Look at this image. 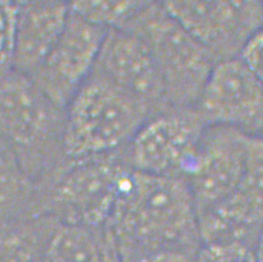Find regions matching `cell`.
<instances>
[{"mask_svg":"<svg viewBox=\"0 0 263 262\" xmlns=\"http://www.w3.org/2000/svg\"><path fill=\"white\" fill-rule=\"evenodd\" d=\"M94 70L151 116L171 106L153 58L145 44L129 31L108 30Z\"/></svg>","mask_w":263,"mask_h":262,"instance_id":"8fae6325","label":"cell"},{"mask_svg":"<svg viewBox=\"0 0 263 262\" xmlns=\"http://www.w3.org/2000/svg\"><path fill=\"white\" fill-rule=\"evenodd\" d=\"M132 170L125 148L65 160L35 183L38 213L53 216L61 223L107 226Z\"/></svg>","mask_w":263,"mask_h":262,"instance_id":"3957f363","label":"cell"},{"mask_svg":"<svg viewBox=\"0 0 263 262\" xmlns=\"http://www.w3.org/2000/svg\"><path fill=\"white\" fill-rule=\"evenodd\" d=\"M142 1H72L70 9L76 14L106 30L122 29Z\"/></svg>","mask_w":263,"mask_h":262,"instance_id":"e0dca14e","label":"cell"},{"mask_svg":"<svg viewBox=\"0 0 263 262\" xmlns=\"http://www.w3.org/2000/svg\"><path fill=\"white\" fill-rule=\"evenodd\" d=\"M254 248L244 245H202L195 262H256Z\"/></svg>","mask_w":263,"mask_h":262,"instance_id":"ffe728a7","label":"cell"},{"mask_svg":"<svg viewBox=\"0 0 263 262\" xmlns=\"http://www.w3.org/2000/svg\"><path fill=\"white\" fill-rule=\"evenodd\" d=\"M239 58L263 83V27L249 40Z\"/></svg>","mask_w":263,"mask_h":262,"instance_id":"7402d4cb","label":"cell"},{"mask_svg":"<svg viewBox=\"0 0 263 262\" xmlns=\"http://www.w3.org/2000/svg\"><path fill=\"white\" fill-rule=\"evenodd\" d=\"M241 188L263 208V135L249 136L246 173Z\"/></svg>","mask_w":263,"mask_h":262,"instance_id":"ac0fdd59","label":"cell"},{"mask_svg":"<svg viewBox=\"0 0 263 262\" xmlns=\"http://www.w3.org/2000/svg\"><path fill=\"white\" fill-rule=\"evenodd\" d=\"M197 255V252H191L183 249L160 248L141 252L122 254L121 258L122 262H195Z\"/></svg>","mask_w":263,"mask_h":262,"instance_id":"44dd1931","label":"cell"},{"mask_svg":"<svg viewBox=\"0 0 263 262\" xmlns=\"http://www.w3.org/2000/svg\"><path fill=\"white\" fill-rule=\"evenodd\" d=\"M69 2L18 1L12 67L31 76L47 59L65 28Z\"/></svg>","mask_w":263,"mask_h":262,"instance_id":"7c38bea8","label":"cell"},{"mask_svg":"<svg viewBox=\"0 0 263 262\" xmlns=\"http://www.w3.org/2000/svg\"><path fill=\"white\" fill-rule=\"evenodd\" d=\"M38 214L35 183L0 138V221Z\"/></svg>","mask_w":263,"mask_h":262,"instance_id":"2e32d148","label":"cell"},{"mask_svg":"<svg viewBox=\"0 0 263 262\" xmlns=\"http://www.w3.org/2000/svg\"><path fill=\"white\" fill-rule=\"evenodd\" d=\"M202 245L255 248L263 231V208L240 188L224 201L198 214Z\"/></svg>","mask_w":263,"mask_h":262,"instance_id":"4fadbf2b","label":"cell"},{"mask_svg":"<svg viewBox=\"0 0 263 262\" xmlns=\"http://www.w3.org/2000/svg\"><path fill=\"white\" fill-rule=\"evenodd\" d=\"M197 108L209 125L263 135V83L240 58L217 63Z\"/></svg>","mask_w":263,"mask_h":262,"instance_id":"30bf717a","label":"cell"},{"mask_svg":"<svg viewBox=\"0 0 263 262\" xmlns=\"http://www.w3.org/2000/svg\"><path fill=\"white\" fill-rule=\"evenodd\" d=\"M145 44L163 82L171 106H197L217 62L163 2L142 1L123 27Z\"/></svg>","mask_w":263,"mask_h":262,"instance_id":"5b68a950","label":"cell"},{"mask_svg":"<svg viewBox=\"0 0 263 262\" xmlns=\"http://www.w3.org/2000/svg\"><path fill=\"white\" fill-rule=\"evenodd\" d=\"M249 135L210 124L185 175L198 214L234 195L243 183Z\"/></svg>","mask_w":263,"mask_h":262,"instance_id":"ba28073f","label":"cell"},{"mask_svg":"<svg viewBox=\"0 0 263 262\" xmlns=\"http://www.w3.org/2000/svg\"><path fill=\"white\" fill-rule=\"evenodd\" d=\"M18 1H0V78L13 70L15 24Z\"/></svg>","mask_w":263,"mask_h":262,"instance_id":"d6986e66","label":"cell"},{"mask_svg":"<svg viewBox=\"0 0 263 262\" xmlns=\"http://www.w3.org/2000/svg\"><path fill=\"white\" fill-rule=\"evenodd\" d=\"M166 9L217 63L239 58L263 27V1H165Z\"/></svg>","mask_w":263,"mask_h":262,"instance_id":"52a82bcc","label":"cell"},{"mask_svg":"<svg viewBox=\"0 0 263 262\" xmlns=\"http://www.w3.org/2000/svg\"><path fill=\"white\" fill-rule=\"evenodd\" d=\"M65 108L31 77L11 70L0 78V138L34 183L65 161Z\"/></svg>","mask_w":263,"mask_h":262,"instance_id":"7a4b0ae2","label":"cell"},{"mask_svg":"<svg viewBox=\"0 0 263 262\" xmlns=\"http://www.w3.org/2000/svg\"><path fill=\"white\" fill-rule=\"evenodd\" d=\"M256 262H263V231L258 237L257 244L254 248Z\"/></svg>","mask_w":263,"mask_h":262,"instance_id":"603a6c76","label":"cell"},{"mask_svg":"<svg viewBox=\"0 0 263 262\" xmlns=\"http://www.w3.org/2000/svg\"><path fill=\"white\" fill-rule=\"evenodd\" d=\"M107 227L121 255L160 248L198 252L202 246L197 205L183 176L132 170Z\"/></svg>","mask_w":263,"mask_h":262,"instance_id":"6da1fadb","label":"cell"},{"mask_svg":"<svg viewBox=\"0 0 263 262\" xmlns=\"http://www.w3.org/2000/svg\"><path fill=\"white\" fill-rule=\"evenodd\" d=\"M107 32L70 9L61 38L29 77L54 103L66 109L94 70Z\"/></svg>","mask_w":263,"mask_h":262,"instance_id":"9c48e42d","label":"cell"},{"mask_svg":"<svg viewBox=\"0 0 263 262\" xmlns=\"http://www.w3.org/2000/svg\"><path fill=\"white\" fill-rule=\"evenodd\" d=\"M44 262H122L112 233L107 226L60 223Z\"/></svg>","mask_w":263,"mask_h":262,"instance_id":"5bb4252c","label":"cell"},{"mask_svg":"<svg viewBox=\"0 0 263 262\" xmlns=\"http://www.w3.org/2000/svg\"><path fill=\"white\" fill-rule=\"evenodd\" d=\"M151 114L93 70L65 109V160L126 148Z\"/></svg>","mask_w":263,"mask_h":262,"instance_id":"277c9868","label":"cell"},{"mask_svg":"<svg viewBox=\"0 0 263 262\" xmlns=\"http://www.w3.org/2000/svg\"><path fill=\"white\" fill-rule=\"evenodd\" d=\"M60 223L48 214L0 221V262H44Z\"/></svg>","mask_w":263,"mask_h":262,"instance_id":"9a60e30c","label":"cell"},{"mask_svg":"<svg viewBox=\"0 0 263 262\" xmlns=\"http://www.w3.org/2000/svg\"><path fill=\"white\" fill-rule=\"evenodd\" d=\"M208 125L197 106H169L142 124L125 149L128 163L141 173L185 177Z\"/></svg>","mask_w":263,"mask_h":262,"instance_id":"8992f818","label":"cell"}]
</instances>
